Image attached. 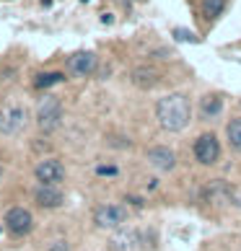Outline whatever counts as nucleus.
Masks as SVG:
<instances>
[{"instance_id": "nucleus-1", "label": "nucleus", "mask_w": 241, "mask_h": 251, "mask_svg": "<svg viewBox=\"0 0 241 251\" xmlns=\"http://www.w3.org/2000/svg\"><path fill=\"white\" fill-rule=\"evenodd\" d=\"M189 117H192L189 99L182 94H171L156 104V119H159V125L166 132H179V129H184L189 125Z\"/></svg>"}, {"instance_id": "nucleus-2", "label": "nucleus", "mask_w": 241, "mask_h": 251, "mask_svg": "<svg viewBox=\"0 0 241 251\" xmlns=\"http://www.w3.org/2000/svg\"><path fill=\"white\" fill-rule=\"evenodd\" d=\"M62 122V104L60 99L54 96H44L39 101V109H36V125H39L42 132H54Z\"/></svg>"}, {"instance_id": "nucleus-3", "label": "nucleus", "mask_w": 241, "mask_h": 251, "mask_svg": "<svg viewBox=\"0 0 241 251\" xmlns=\"http://www.w3.org/2000/svg\"><path fill=\"white\" fill-rule=\"evenodd\" d=\"M192 153H194V158H197V163L213 166L220 158V143H218V137L213 135V132L200 135L197 140H194V145H192Z\"/></svg>"}, {"instance_id": "nucleus-4", "label": "nucleus", "mask_w": 241, "mask_h": 251, "mask_svg": "<svg viewBox=\"0 0 241 251\" xmlns=\"http://www.w3.org/2000/svg\"><path fill=\"white\" fill-rule=\"evenodd\" d=\"M96 65H99L96 52L80 50V52H76V54H70V57H68V62H65V70H68L73 78H86V75H91V73L96 70Z\"/></svg>"}, {"instance_id": "nucleus-5", "label": "nucleus", "mask_w": 241, "mask_h": 251, "mask_svg": "<svg viewBox=\"0 0 241 251\" xmlns=\"http://www.w3.org/2000/svg\"><path fill=\"white\" fill-rule=\"evenodd\" d=\"M26 127L24 106H3L0 109V135H18Z\"/></svg>"}, {"instance_id": "nucleus-6", "label": "nucleus", "mask_w": 241, "mask_h": 251, "mask_svg": "<svg viewBox=\"0 0 241 251\" xmlns=\"http://www.w3.org/2000/svg\"><path fill=\"white\" fill-rule=\"evenodd\" d=\"M127 220V210L122 204H99L94 210V223L99 228H117Z\"/></svg>"}, {"instance_id": "nucleus-7", "label": "nucleus", "mask_w": 241, "mask_h": 251, "mask_svg": "<svg viewBox=\"0 0 241 251\" xmlns=\"http://www.w3.org/2000/svg\"><path fill=\"white\" fill-rule=\"evenodd\" d=\"M34 179L39 181V184H44V187H57V184L65 179V166L60 161H54V158L42 161L34 169Z\"/></svg>"}, {"instance_id": "nucleus-8", "label": "nucleus", "mask_w": 241, "mask_h": 251, "mask_svg": "<svg viewBox=\"0 0 241 251\" xmlns=\"http://www.w3.org/2000/svg\"><path fill=\"white\" fill-rule=\"evenodd\" d=\"M236 189L231 187L228 181H210L205 189H202V200L210 202V204H236Z\"/></svg>"}, {"instance_id": "nucleus-9", "label": "nucleus", "mask_w": 241, "mask_h": 251, "mask_svg": "<svg viewBox=\"0 0 241 251\" xmlns=\"http://www.w3.org/2000/svg\"><path fill=\"white\" fill-rule=\"evenodd\" d=\"M109 249L112 251H143V233L140 230H133V228H125V230H117L109 241Z\"/></svg>"}, {"instance_id": "nucleus-10", "label": "nucleus", "mask_w": 241, "mask_h": 251, "mask_svg": "<svg viewBox=\"0 0 241 251\" xmlns=\"http://www.w3.org/2000/svg\"><path fill=\"white\" fill-rule=\"evenodd\" d=\"M34 220H31V212L24 210V207H11L5 212V228L11 230L13 236H26L31 230Z\"/></svg>"}, {"instance_id": "nucleus-11", "label": "nucleus", "mask_w": 241, "mask_h": 251, "mask_svg": "<svg viewBox=\"0 0 241 251\" xmlns=\"http://www.w3.org/2000/svg\"><path fill=\"white\" fill-rule=\"evenodd\" d=\"M148 161H151V166L159 171H171L174 166H177V153L166 145H156L148 151Z\"/></svg>"}, {"instance_id": "nucleus-12", "label": "nucleus", "mask_w": 241, "mask_h": 251, "mask_svg": "<svg viewBox=\"0 0 241 251\" xmlns=\"http://www.w3.org/2000/svg\"><path fill=\"white\" fill-rule=\"evenodd\" d=\"M34 200L39 207H47V210H54V207H60L62 200H65V194L57 189V187H42L39 189H34Z\"/></svg>"}, {"instance_id": "nucleus-13", "label": "nucleus", "mask_w": 241, "mask_h": 251, "mask_svg": "<svg viewBox=\"0 0 241 251\" xmlns=\"http://www.w3.org/2000/svg\"><path fill=\"white\" fill-rule=\"evenodd\" d=\"M130 78H133V83H135V86L137 88H143V91H151L153 86H156V83H159V70H156V68H148V65H140V68H135L133 70V75H130Z\"/></svg>"}, {"instance_id": "nucleus-14", "label": "nucleus", "mask_w": 241, "mask_h": 251, "mask_svg": "<svg viewBox=\"0 0 241 251\" xmlns=\"http://www.w3.org/2000/svg\"><path fill=\"white\" fill-rule=\"evenodd\" d=\"M220 111H223V99H220V94H205L200 99V114L205 119H215Z\"/></svg>"}, {"instance_id": "nucleus-15", "label": "nucleus", "mask_w": 241, "mask_h": 251, "mask_svg": "<svg viewBox=\"0 0 241 251\" xmlns=\"http://www.w3.org/2000/svg\"><path fill=\"white\" fill-rule=\"evenodd\" d=\"M223 8H226V0H202L200 3V11L208 21H215V18L223 13Z\"/></svg>"}, {"instance_id": "nucleus-16", "label": "nucleus", "mask_w": 241, "mask_h": 251, "mask_svg": "<svg viewBox=\"0 0 241 251\" xmlns=\"http://www.w3.org/2000/svg\"><path fill=\"white\" fill-rule=\"evenodd\" d=\"M226 137H228L231 148L241 153V117H234V119L228 122V127H226Z\"/></svg>"}, {"instance_id": "nucleus-17", "label": "nucleus", "mask_w": 241, "mask_h": 251, "mask_svg": "<svg viewBox=\"0 0 241 251\" xmlns=\"http://www.w3.org/2000/svg\"><path fill=\"white\" fill-rule=\"evenodd\" d=\"M62 80H65L62 73H39L34 78V88H50L54 83H62Z\"/></svg>"}, {"instance_id": "nucleus-18", "label": "nucleus", "mask_w": 241, "mask_h": 251, "mask_svg": "<svg viewBox=\"0 0 241 251\" xmlns=\"http://www.w3.org/2000/svg\"><path fill=\"white\" fill-rule=\"evenodd\" d=\"M96 174H99V176H107V179H109V176H117L119 171L114 169V166H96Z\"/></svg>"}, {"instance_id": "nucleus-19", "label": "nucleus", "mask_w": 241, "mask_h": 251, "mask_svg": "<svg viewBox=\"0 0 241 251\" xmlns=\"http://www.w3.org/2000/svg\"><path fill=\"white\" fill-rule=\"evenodd\" d=\"M174 36H177V39H182V42H197V36H192L189 31H182V29L174 31Z\"/></svg>"}, {"instance_id": "nucleus-20", "label": "nucleus", "mask_w": 241, "mask_h": 251, "mask_svg": "<svg viewBox=\"0 0 241 251\" xmlns=\"http://www.w3.org/2000/svg\"><path fill=\"white\" fill-rule=\"evenodd\" d=\"M47 251H70V249H68V244H65V241H54Z\"/></svg>"}, {"instance_id": "nucleus-21", "label": "nucleus", "mask_w": 241, "mask_h": 251, "mask_svg": "<svg viewBox=\"0 0 241 251\" xmlns=\"http://www.w3.org/2000/svg\"><path fill=\"white\" fill-rule=\"evenodd\" d=\"M83 3H88V0H83Z\"/></svg>"}]
</instances>
